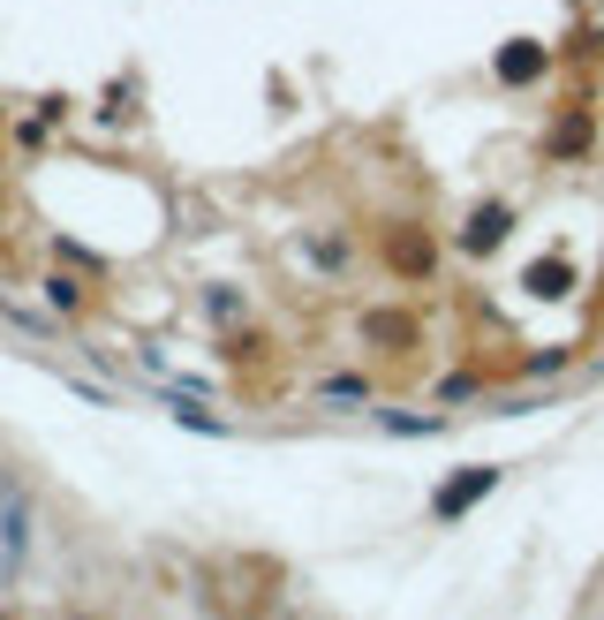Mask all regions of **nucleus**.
Masks as SVG:
<instances>
[{"mask_svg": "<svg viewBox=\"0 0 604 620\" xmlns=\"http://www.w3.org/2000/svg\"><path fill=\"white\" fill-rule=\"evenodd\" d=\"M491 484H499V469H468V476H446V484H439V499H431V514H439V522L468 514V507H476Z\"/></svg>", "mask_w": 604, "mask_h": 620, "instance_id": "1", "label": "nucleus"}, {"mask_svg": "<svg viewBox=\"0 0 604 620\" xmlns=\"http://www.w3.org/2000/svg\"><path fill=\"white\" fill-rule=\"evenodd\" d=\"M499 76H506V84H537V76H544V46H537V38H514V46L499 53Z\"/></svg>", "mask_w": 604, "mask_h": 620, "instance_id": "2", "label": "nucleus"}, {"mask_svg": "<svg viewBox=\"0 0 604 620\" xmlns=\"http://www.w3.org/2000/svg\"><path fill=\"white\" fill-rule=\"evenodd\" d=\"M567 152H590V114H567L552 129V159H567Z\"/></svg>", "mask_w": 604, "mask_h": 620, "instance_id": "3", "label": "nucleus"}, {"mask_svg": "<svg viewBox=\"0 0 604 620\" xmlns=\"http://www.w3.org/2000/svg\"><path fill=\"white\" fill-rule=\"evenodd\" d=\"M499 227H506V204H483V212L468 220V250H491V243H499Z\"/></svg>", "mask_w": 604, "mask_h": 620, "instance_id": "4", "label": "nucleus"}, {"mask_svg": "<svg viewBox=\"0 0 604 620\" xmlns=\"http://www.w3.org/2000/svg\"><path fill=\"white\" fill-rule=\"evenodd\" d=\"M386 432H439V417H378Z\"/></svg>", "mask_w": 604, "mask_h": 620, "instance_id": "5", "label": "nucleus"}, {"mask_svg": "<svg viewBox=\"0 0 604 620\" xmlns=\"http://www.w3.org/2000/svg\"><path fill=\"white\" fill-rule=\"evenodd\" d=\"M76 620H91V613H76Z\"/></svg>", "mask_w": 604, "mask_h": 620, "instance_id": "6", "label": "nucleus"}, {"mask_svg": "<svg viewBox=\"0 0 604 620\" xmlns=\"http://www.w3.org/2000/svg\"><path fill=\"white\" fill-rule=\"evenodd\" d=\"M0 620H8V613H0Z\"/></svg>", "mask_w": 604, "mask_h": 620, "instance_id": "7", "label": "nucleus"}]
</instances>
